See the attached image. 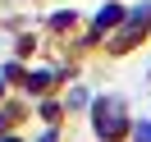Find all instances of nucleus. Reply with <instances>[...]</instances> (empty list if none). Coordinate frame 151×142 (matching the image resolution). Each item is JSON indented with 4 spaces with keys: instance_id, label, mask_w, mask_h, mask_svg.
<instances>
[{
    "instance_id": "3",
    "label": "nucleus",
    "mask_w": 151,
    "mask_h": 142,
    "mask_svg": "<svg viewBox=\"0 0 151 142\" xmlns=\"http://www.w3.org/2000/svg\"><path fill=\"white\" fill-rule=\"evenodd\" d=\"M114 23H124V9H119V5H105V9L96 14V23H92V32H96V37H101V32H110Z\"/></svg>"
},
{
    "instance_id": "8",
    "label": "nucleus",
    "mask_w": 151,
    "mask_h": 142,
    "mask_svg": "<svg viewBox=\"0 0 151 142\" xmlns=\"http://www.w3.org/2000/svg\"><path fill=\"white\" fill-rule=\"evenodd\" d=\"M5 142H14V138H5Z\"/></svg>"
},
{
    "instance_id": "2",
    "label": "nucleus",
    "mask_w": 151,
    "mask_h": 142,
    "mask_svg": "<svg viewBox=\"0 0 151 142\" xmlns=\"http://www.w3.org/2000/svg\"><path fill=\"white\" fill-rule=\"evenodd\" d=\"M128 19V28H124V37H114V50H128L133 41L142 37V28H147V19H151V5H137L133 14H124Z\"/></svg>"
},
{
    "instance_id": "6",
    "label": "nucleus",
    "mask_w": 151,
    "mask_h": 142,
    "mask_svg": "<svg viewBox=\"0 0 151 142\" xmlns=\"http://www.w3.org/2000/svg\"><path fill=\"white\" fill-rule=\"evenodd\" d=\"M37 142H55V133H41V138H37Z\"/></svg>"
},
{
    "instance_id": "4",
    "label": "nucleus",
    "mask_w": 151,
    "mask_h": 142,
    "mask_svg": "<svg viewBox=\"0 0 151 142\" xmlns=\"http://www.w3.org/2000/svg\"><path fill=\"white\" fill-rule=\"evenodd\" d=\"M23 83H28V92H41V87L50 83V74H46V69H41V74H28V78H23Z\"/></svg>"
},
{
    "instance_id": "5",
    "label": "nucleus",
    "mask_w": 151,
    "mask_h": 142,
    "mask_svg": "<svg viewBox=\"0 0 151 142\" xmlns=\"http://www.w3.org/2000/svg\"><path fill=\"white\" fill-rule=\"evenodd\" d=\"M137 142H151V119H147V124H137Z\"/></svg>"
},
{
    "instance_id": "1",
    "label": "nucleus",
    "mask_w": 151,
    "mask_h": 142,
    "mask_svg": "<svg viewBox=\"0 0 151 142\" xmlns=\"http://www.w3.org/2000/svg\"><path fill=\"white\" fill-rule=\"evenodd\" d=\"M92 115H96V133H101V138H119V133H124V105L119 101L101 96Z\"/></svg>"
},
{
    "instance_id": "7",
    "label": "nucleus",
    "mask_w": 151,
    "mask_h": 142,
    "mask_svg": "<svg viewBox=\"0 0 151 142\" xmlns=\"http://www.w3.org/2000/svg\"><path fill=\"white\" fill-rule=\"evenodd\" d=\"M0 87H5V78H0Z\"/></svg>"
}]
</instances>
